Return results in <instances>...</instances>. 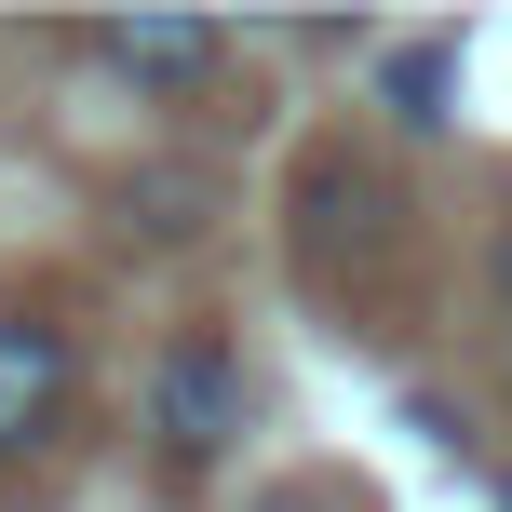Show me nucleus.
<instances>
[{"label": "nucleus", "mask_w": 512, "mask_h": 512, "mask_svg": "<svg viewBox=\"0 0 512 512\" xmlns=\"http://www.w3.org/2000/svg\"><path fill=\"white\" fill-rule=\"evenodd\" d=\"M445 95H459V41H405V54L378 68V108H391L405 135H445Z\"/></svg>", "instance_id": "nucleus-4"}, {"label": "nucleus", "mask_w": 512, "mask_h": 512, "mask_svg": "<svg viewBox=\"0 0 512 512\" xmlns=\"http://www.w3.org/2000/svg\"><path fill=\"white\" fill-rule=\"evenodd\" d=\"M149 418L176 459H216V445H243V351L230 337H176V351L149 364Z\"/></svg>", "instance_id": "nucleus-1"}, {"label": "nucleus", "mask_w": 512, "mask_h": 512, "mask_svg": "<svg viewBox=\"0 0 512 512\" xmlns=\"http://www.w3.org/2000/svg\"><path fill=\"white\" fill-rule=\"evenodd\" d=\"M499 297H512V230H499Z\"/></svg>", "instance_id": "nucleus-5"}, {"label": "nucleus", "mask_w": 512, "mask_h": 512, "mask_svg": "<svg viewBox=\"0 0 512 512\" xmlns=\"http://www.w3.org/2000/svg\"><path fill=\"white\" fill-rule=\"evenodd\" d=\"M81 54L108 81H135V95H189L230 54V27H203V14H108V27H81Z\"/></svg>", "instance_id": "nucleus-2"}, {"label": "nucleus", "mask_w": 512, "mask_h": 512, "mask_svg": "<svg viewBox=\"0 0 512 512\" xmlns=\"http://www.w3.org/2000/svg\"><path fill=\"white\" fill-rule=\"evenodd\" d=\"M54 405H68V324L0 310V459H27L54 432Z\"/></svg>", "instance_id": "nucleus-3"}]
</instances>
